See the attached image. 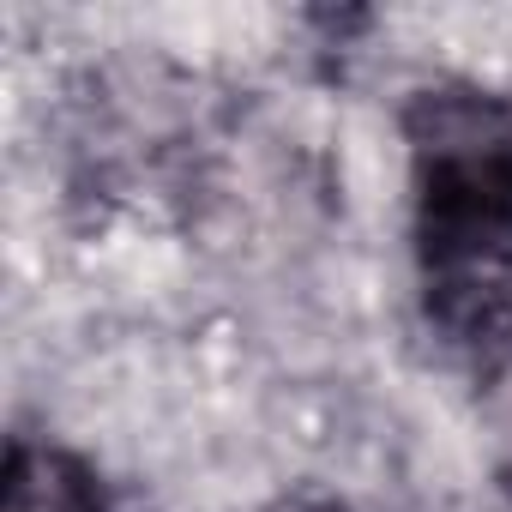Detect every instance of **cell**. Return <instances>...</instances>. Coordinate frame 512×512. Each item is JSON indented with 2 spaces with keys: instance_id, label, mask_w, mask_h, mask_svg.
<instances>
[{
  "instance_id": "obj_1",
  "label": "cell",
  "mask_w": 512,
  "mask_h": 512,
  "mask_svg": "<svg viewBox=\"0 0 512 512\" xmlns=\"http://www.w3.org/2000/svg\"><path fill=\"white\" fill-rule=\"evenodd\" d=\"M428 320L476 350H512V97L434 85L404 109Z\"/></svg>"
},
{
  "instance_id": "obj_2",
  "label": "cell",
  "mask_w": 512,
  "mask_h": 512,
  "mask_svg": "<svg viewBox=\"0 0 512 512\" xmlns=\"http://www.w3.org/2000/svg\"><path fill=\"white\" fill-rule=\"evenodd\" d=\"M7 512H103L97 470L61 446L13 440L7 458Z\"/></svg>"
},
{
  "instance_id": "obj_3",
  "label": "cell",
  "mask_w": 512,
  "mask_h": 512,
  "mask_svg": "<svg viewBox=\"0 0 512 512\" xmlns=\"http://www.w3.org/2000/svg\"><path fill=\"white\" fill-rule=\"evenodd\" d=\"M272 512H344V506H332V500H278Z\"/></svg>"
}]
</instances>
